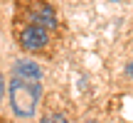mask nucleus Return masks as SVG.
<instances>
[{
	"mask_svg": "<svg viewBox=\"0 0 133 123\" xmlns=\"http://www.w3.org/2000/svg\"><path fill=\"white\" fill-rule=\"evenodd\" d=\"M39 96H42L39 81L20 79V76H12V79H10V106H12L15 116H20V118L35 116L37 104H39Z\"/></svg>",
	"mask_w": 133,
	"mask_h": 123,
	"instance_id": "1",
	"label": "nucleus"
},
{
	"mask_svg": "<svg viewBox=\"0 0 133 123\" xmlns=\"http://www.w3.org/2000/svg\"><path fill=\"white\" fill-rule=\"evenodd\" d=\"M17 39H20V47L27 49V52H42V49H47V44H49V30L27 22L17 32Z\"/></svg>",
	"mask_w": 133,
	"mask_h": 123,
	"instance_id": "2",
	"label": "nucleus"
},
{
	"mask_svg": "<svg viewBox=\"0 0 133 123\" xmlns=\"http://www.w3.org/2000/svg\"><path fill=\"white\" fill-rule=\"evenodd\" d=\"M27 22L39 25V27H47L49 32H54V30H57V15H54V10L49 8L47 3H35V8L27 10Z\"/></svg>",
	"mask_w": 133,
	"mask_h": 123,
	"instance_id": "3",
	"label": "nucleus"
},
{
	"mask_svg": "<svg viewBox=\"0 0 133 123\" xmlns=\"http://www.w3.org/2000/svg\"><path fill=\"white\" fill-rule=\"evenodd\" d=\"M12 76L30 79V81H39V79H42V69H39V64H35V62L20 59V62H15V64H12Z\"/></svg>",
	"mask_w": 133,
	"mask_h": 123,
	"instance_id": "4",
	"label": "nucleus"
},
{
	"mask_svg": "<svg viewBox=\"0 0 133 123\" xmlns=\"http://www.w3.org/2000/svg\"><path fill=\"white\" fill-rule=\"evenodd\" d=\"M42 123H69V118H66L64 113H47V116H42Z\"/></svg>",
	"mask_w": 133,
	"mask_h": 123,
	"instance_id": "5",
	"label": "nucleus"
},
{
	"mask_svg": "<svg viewBox=\"0 0 133 123\" xmlns=\"http://www.w3.org/2000/svg\"><path fill=\"white\" fill-rule=\"evenodd\" d=\"M3 94H5V79H3V74H0V101H3Z\"/></svg>",
	"mask_w": 133,
	"mask_h": 123,
	"instance_id": "6",
	"label": "nucleus"
},
{
	"mask_svg": "<svg viewBox=\"0 0 133 123\" xmlns=\"http://www.w3.org/2000/svg\"><path fill=\"white\" fill-rule=\"evenodd\" d=\"M126 74H128V76H133V62H131L128 66H126Z\"/></svg>",
	"mask_w": 133,
	"mask_h": 123,
	"instance_id": "7",
	"label": "nucleus"
},
{
	"mask_svg": "<svg viewBox=\"0 0 133 123\" xmlns=\"http://www.w3.org/2000/svg\"><path fill=\"white\" fill-rule=\"evenodd\" d=\"M89 123H94V121H89Z\"/></svg>",
	"mask_w": 133,
	"mask_h": 123,
	"instance_id": "8",
	"label": "nucleus"
}]
</instances>
